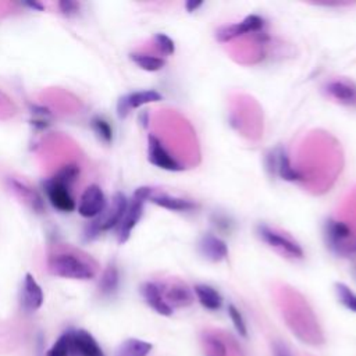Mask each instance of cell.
<instances>
[{"instance_id": "cell-1", "label": "cell", "mask_w": 356, "mask_h": 356, "mask_svg": "<svg viewBox=\"0 0 356 356\" xmlns=\"http://www.w3.org/2000/svg\"><path fill=\"white\" fill-rule=\"evenodd\" d=\"M46 265L52 276L80 281L94 280L98 276L99 267L89 255L69 247L51 252Z\"/></svg>"}, {"instance_id": "cell-2", "label": "cell", "mask_w": 356, "mask_h": 356, "mask_svg": "<svg viewBox=\"0 0 356 356\" xmlns=\"http://www.w3.org/2000/svg\"><path fill=\"white\" fill-rule=\"evenodd\" d=\"M128 208V199L123 193H116L112 198V202L106 205L105 211L94 219L84 231V237L88 241L98 238L102 233L117 229L121 223Z\"/></svg>"}, {"instance_id": "cell-3", "label": "cell", "mask_w": 356, "mask_h": 356, "mask_svg": "<svg viewBox=\"0 0 356 356\" xmlns=\"http://www.w3.org/2000/svg\"><path fill=\"white\" fill-rule=\"evenodd\" d=\"M153 191L154 190L150 187H139L135 190L132 198L128 201L127 212H125L121 223L116 229L117 230V241L120 245H124L130 240L134 229L138 226L139 220L143 216L145 204L149 201Z\"/></svg>"}, {"instance_id": "cell-4", "label": "cell", "mask_w": 356, "mask_h": 356, "mask_svg": "<svg viewBox=\"0 0 356 356\" xmlns=\"http://www.w3.org/2000/svg\"><path fill=\"white\" fill-rule=\"evenodd\" d=\"M324 240L327 248L337 256L348 258L349 256V240L352 238L350 227L339 220L328 219L323 227Z\"/></svg>"}, {"instance_id": "cell-5", "label": "cell", "mask_w": 356, "mask_h": 356, "mask_svg": "<svg viewBox=\"0 0 356 356\" xmlns=\"http://www.w3.org/2000/svg\"><path fill=\"white\" fill-rule=\"evenodd\" d=\"M205 356H242L241 346L231 335L215 330H205L201 335Z\"/></svg>"}, {"instance_id": "cell-6", "label": "cell", "mask_w": 356, "mask_h": 356, "mask_svg": "<svg viewBox=\"0 0 356 356\" xmlns=\"http://www.w3.org/2000/svg\"><path fill=\"white\" fill-rule=\"evenodd\" d=\"M256 235L259 237V240L262 242H265L270 248H274V249L280 251L281 253L287 255L288 258L303 259V256H305V252L298 242H295L290 237L273 230L267 224H263V223L258 224L256 226Z\"/></svg>"}, {"instance_id": "cell-7", "label": "cell", "mask_w": 356, "mask_h": 356, "mask_svg": "<svg viewBox=\"0 0 356 356\" xmlns=\"http://www.w3.org/2000/svg\"><path fill=\"white\" fill-rule=\"evenodd\" d=\"M148 160L157 168L166 171H183L186 167L166 149L164 143L154 135H148Z\"/></svg>"}, {"instance_id": "cell-8", "label": "cell", "mask_w": 356, "mask_h": 356, "mask_svg": "<svg viewBox=\"0 0 356 356\" xmlns=\"http://www.w3.org/2000/svg\"><path fill=\"white\" fill-rule=\"evenodd\" d=\"M263 27H265V20L258 15H251V16H247L241 23L220 27L216 31L215 37L219 42L227 44V42H230L233 39H237L240 37L253 34V33H259V31L263 30Z\"/></svg>"}, {"instance_id": "cell-9", "label": "cell", "mask_w": 356, "mask_h": 356, "mask_svg": "<svg viewBox=\"0 0 356 356\" xmlns=\"http://www.w3.org/2000/svg\"><path fill=\"white\" fill-rule=\"evenodd\" d=\"M42 187H44L48 201L56 211H59L62 213H71L75 211L77 206H75V201L70 193V187L62 184L53 177L48 178L46 181H44Z\"/></svg>"}, {"instance_id": "cell-10", "label": "cell", "mask_w": 356, "mask_h": 356, "mask_svg": "<svg viewBox=\"0 0 356 356\" xmlns=\"http://www.w3.org/2000/svg\"><path fill=\"white\" fill-rule=\"evenodd\" d=\"M267 168L272 174H277L281 180L284 181H299L301 180V174L298 172V170L295 167H292L290 156L287 153V150L283 146L276 148L274 150H272L267 157Z\"/></svg>"}, {"instance_id": "cell-11", "label": "cell", "mask_w": 356, "mask_h": 356, "mask_svg": "<svg viewBox=\"0 0 356 356\" xmlns=\"http://www.w3.org/2000/svg\"><path fill=\"white\" fill-rule=\"evenodd\" d=\"M107 199L105 197L103 190L92 184L89 186L81 195L80 205H78V213L85 219H96L106 208Z\"/></svg>"}, {"instance_id": "cell-12", "label": "cell", "mask_w": 356, "mask_h": 356, "mask_svg": "<svg viewBox=\"0 0 356 356\" xmlns=\"http://www.w3.org/2000/svg\"><path fill=\"white\" fill-rule=\"evenodd\" d=\"M163 100V95L154 89H145V91H135L121 96L117 102V114L123 120L128 116L132 109L142 107L148 103H156Z\"/></svg>"}, {"instance_id": "cell-13", "label": "cell", "mask_w": 356, "mask_h": 356, "mask_svg": "<svg viewBox=\"0 0 356 356\" xmlns=\"http://www.w3.org/2000/svg\"><path fill=\"white\" fill-rule=\"evenodd\" d=\"M71 353L78 356H105V352L95 337L85 330L67 331Z\"/></svg>"}, {"instance_id": "cell-14", "label": "cell", "mask_w": 356, "mask_h": 356, "mask_svg": "<svg viewBox=\"0 0 356 356\" xmlns=\"http://www.w3.org/2000/svg\"><path fill=\"white\" fill-rule=\"evenodd\" d=\"M141 295L146 305L160 316L170 317L174 313V309L166 302L163 295L161 284L154 281H146L141 285Z\"/></svg>"}, {"instance_id": "cell-15", "label": "cell", "mask_w": 356, "mask_h": 356, "mask_svg": "<svg viewBox=\"0 0 356 356\" xmlns=\"http://www.w3.org/2000/svg\"><path fill=\"white\" fill-rule=\"evenodd\" d=\"M166 302L174 308H190L195 302L194 291L184 283L174 281L170 284H161Z\"/></svg>"}, {"instance_id": "cell-16", "label": "cell", "mask_w": 356, "mask_h": 356, "mask_svg": "<svg viewBox=\"0 0 356 356\" xmlns=\"http://www.w3.org/2000/svg\"><path fill=\"white\" fill-rule=\"evenodd\" d=\"M44 302L45 295L41 285L31 273H27L21 288V308L27 313H35L42 308Z\"/></svg>"}, {"instance_id": "cell-17", "label": "cell", "mask_w": 356, "mask_h": 356, "mask_svg": "<svg viewBox=\"0 0 356 356\" xmlns=\"http://www.w3.org/2000/svg\"><path fill=\"white\" fill-rule=\"evenodd\" d=\"M326 94L337 103L348 107H356V84L353 81L339 78L324 85Z\"/></svg>"}, {"instance_id": "cell-18", "label": "cell", "mask_w": 356, "mask_h": 356, "mask_svg": "<svg viewBox=\"0 0 356 356\" xmlns=\"http://www.w3.org/2000/svg\"><path fill=\"white\" fill-rule=\"evenodd\" d=\"M8 184L10 187V190L35 213H44L45 212V201L41 197V194L33 188L30 184L17 180V178H9Z\"/></svg>"}, {"instance_id": "cell-19", "label": "cell", "mask_w": 356, "mask_h": 356, "mask_svg": "<svg viewBox=\"0 0 356 356\" xmlns=\"http://www.w3.org/2000/svg\"><path fill=\"white\" fill-rule=\"evenodd\" d=\"M201 255L213 263H220L229 258L227 244L215 234H205L198 244Z\"/></svg>"}, {"instance_id": "cell-20", "label": "cell", "mask_w": 356, "mask_h": 356, "mask_svg": "<svg viewBox=\"0 0 356 356\" xmlns=\"http://www.w3.org/2000/svg\"><path fill=\"white\" fill-rule=\"evenodd\" d=\"M149 201L152 204H154L156 206L170 211V212H193L198 208L197 204L190 199L177 198V197H171V195L160 194V193H154V191L150 195Z\"/></svg>"}, {"instance_id": "cell-21", "label": "cell", "mask_w": 356, "mask_h": 356, "mask_svg": "<svg viewBox=\"0 0 356 356\" xmlns=\"http://www.w3.org/2000/svg\"><path fill=\"white\" fill-rule=\"evenodd\" d=\"M194 295L198 302L208 310L216 312L220 310L223 306V296L222 294L212 285L208 284H197L194 287Z\"/></svg>"}, {"instance_id": "cell-22", "label": "cell", "mask_w": 356, "mask_h": 356, "mask_svg": "<svg viewBox=\"0 0 356 356\" xmlns=\"http://www.w3.org/2000/svg\"><path fill=\"white\" fill-rule=\"evenodd\" d=\"M120 287V272L114 262H110L103 270L99 280V292L103 296H112Z\"/></svg>"}, {"instance_id": "cell-23", "label": "cell", "mask_w": 356, "mask_h": 356, "mask_svg": "<svg viewBox=\"0 0 356 356\" xmlns=\"http://www.w3.org/2000/svg\"><path fill=\"white\" fill-rule=\"evenodd\" d=\"M153 345L139 338H127L117 348L116 356H148Z\"/></svg>"}, {"instance_id": "cell-24", "label": "cell", "mask_w": 356, "mask_h": 356, "mask_svg": "<svg viewBox=\"0 0 356 356\" xmlns=\"http://www.w3.org/2000/svg\"><path fill=\"white\" fill-rule=\"evenodd\" d=\"M130 59L135 66H138L141 70L148 73L160 71L166 66L164 59L154 55H148V53H131Z\"/></svg>"}, {"instance_id": "cell-25", "label": "cell", "mask_w": 356, "mask_h": 356, "mask_svg": "<svg viewBox=\"0 0 356 356\" xmlns=\"http://www.w3.org/2000/svg\"><path fill=\"white\" fill-rule=\"evenodd\" d=\"M91 127L96 136L106 145H110L113 142V128L107 120H105L100 116H96L91 121Z\"/></svg>"}, {"instance_id": "cell-26", "label": "cell", "mask_w": 356, "mask_h": 356, "mask_svg": "<svg viewBox=\"0 0 356 356\" xmlns=\"http://www.w3.org/2000/svg\"><path fill=\"white\" fill-rule=\"evenodd\" d=\"M334 290L339 303L348 310L356 313V294L344 283H335Z\"/></svg>"}, {"instance_id": "cell-27", "label": "cell", "mask_w": 356, "mask_h": 356, "mask_svg": "<svg viewBox=\"0 0 356 356\" xmlns=\"http://www.w3.org/2000/svg\"><path fill=\"white\" fill-rule=\"evenodd\" d=\"M80 172H81L80 166L71 163V164L63 166V167L53 175V178H56V180L60 181L62 184H64V186H67V187H71V186L78 180Z\"/></svg>"}, {"instance_id": "cell-28", "label": "cell", "mask_w": 356, "mask_h": 356, "mask_svg": "<svg viewBox=\"0 0 356 356\" xmlns=\"http://www.w3.org/2000/svg\"><path fill=\"white\" fill-rule=\"evenodd\" d=\"M227 312H229V316L237 330V332L240 334V337H244L247 338L248 337V327H247V323H245V319L242 316V313L240 312V309L233 305V303H229V308H227Z\"/></svg>"}, {"instance_id": "cell-29", "label": "cell", "mask_w": 356, "mask_h": 356, "mask_svg": "<svg viewBox=\"0 0 356 356\" xmlns=\"http://www.w3.org/2000/svg\"><path fill=\"white\" fill-rule=\"evenodd\" d=\"M70 355H71V349H70V341H69L67 332L62 334L46 353V356H70Z\"/></svg>"}, {"instance_id": "cell-30", "label": "cell", "mask_w": 356, "mask_h": 356, "mask_svg": "<svg viewBox=\"0 0 356 356\" xmlns=\"http://www.w3.org/2000/svg\"><path fill=\"white\" fill-rule=\"evenodd\" d=\"M153 41H154V45H156V48L159 49V52L161 55H164V56L174 55L175 44H174V41L168 35L159 33V34H156L153 37Z\"/></svg>"}, {"instance_id": "cell-31", "label": "cell", "mask_w": 356, "mask_h": 356, "mask_svg": "<svg viewBox=\"0 0 356 356\" xmlns=\"http://www.w3.org/2000/svg\"><path fill=\"white\" fill-rule=\"evenodd\" d=\"M59 9L64 16L71 17L78 13L80 5L77 2H71V0H62V2H59Z\"/></svg>"}, {"instance_id": "cell-32", "label": "cell", "mask_w": 356, "mask_h": 356, "mask_svg": "<svg viewBox=\"0 0 356 356\" xmlns=\"http://www.w3.org/2000/svg\"><path fill=\"white\" fill-rule=\"evenodd\" d=\"M273 356H292V353L284 342L274 341L273 342Z\"/></svg>"}, {"instance_id": "cell-33", "label": "cell", "mask_w": 356, "mask_h": 356, "mask_svg": "<svg viewBox=\"0 0 356 356\" xmlns=\"http://www.w3.org/2000/svg\"><path fill=\"white\" fill-rule=\"evenodd\" d=\"M202 6H204V2H201V0H188V2L186 3V10L188 13H194Z\"/></svg>"}, {"instance_id": "cell-34", "label": "cell", "mask_w": 356, "mask_h": 356, "mask_svg": "<svg viewBox=\"0 0 356 356\" xmlns=\"http://www.w3.org/2000/svg\"><path fill=\"white\" fill-rule=\"evenodd\" d=\"M24 6H26V8H30V9H33V10H35V12H42V10L45 9L44 5L39 3V2H26Z\"/></svg>"}, {"instance_id": "cell-35", "label": "cell", "mask_w": 356, "mask_h": 356, "mask_svg": "<svg viewBox=\"0 0 356 356\" xmlns=\"http://www.w3.org/2000/svg\"><path fill=\"white\" fill-rule=\"evenodd\" d=\"M350 255H356V242H352L350 245H349V256Z\"/></svg>"}, {"instance_id": "cell-36", "label": "cell", "mask_w": 356, "mask_h": 356, "mask_svg": "<svg viewBox=\"0 0 356 356\" xmlns=\"http://www.w3.org/2000/svg\"><path fill=\"white\" fill-rule=\"evenodd\" d=\"M355 274H356V266H355Z\"/></svg>"}]
</instances>
